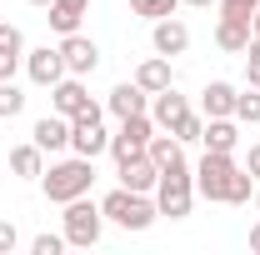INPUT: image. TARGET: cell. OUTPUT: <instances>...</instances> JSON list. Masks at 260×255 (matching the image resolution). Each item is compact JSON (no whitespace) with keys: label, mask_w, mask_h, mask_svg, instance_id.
Listing matches in <instances>:
<instances>
[{"label":"cell","mask_w":260,"mask_h":255,"mask_svg":"<svg viewBox=\"0 0 260 255\" xmlns=\"http://www.w3.org/2000/svg\"><path fill=\"white\" fill-rule=\"evenodd\" d=\"M195 195L215 200V205H245V200H255V175L240 170L235 155L225 150H205L195 160Z\"/></svg>","instance_id":"obj_1"},{"label":"cell","mask_w":260,"mask_h":255,"mask_svg":"<svg viewBox=\"0 0 260 255\" xmlns=\"http://www.w3.org/2000/svg\"><path fill=\"white\" fill-rule=\"evenodd\" d=\"M90 185H95V160L75 155V150L70 155H55L45 165V175H40V190H45L50 205H65L75 195H90Z\"/></svg>","instance_id":"obj_2"},{"label":"cell","mask_w":260,"mask_h":255,"mask_svg":"<svg viewBox=\"0 0 260 255\" xmlns=\"http://www.w3.org/2000/svg\"><path fill=\"white\" fill-rule=\"evenodd\" d=\"M100 210H105V220L120 225V230H150V225L160 220V205H155V195L125 190V185H115V190L100 195Z\"/></svg>","instance_id":"obj_3"},{"label":"cell","mask_w":260,"mask_h":255,"mask_svg":"<svg viewBox=\"0 0 260 255\" xmlns=\"http://www.w3.org/2000/svg\"><path fill=\"white\" fill-rule=\"evenodd\" d=\"M155 205H160L165 220H185L195 210V165L190 160H175V165L160 170V180H155Z\"/></svg>","instance_id":"obj_4"},{"label":"cell","mask_w":260,"mask_h":255,"mask_svg":"<svg viewBox=\"0 0 260 255\" xmlns=\"http://www.w3.org/2000/svg\"><path fill=\"white\" fill-rule=\"evenodd\" d=\"M60 230H65V245L90 250V245H100V235H105V210H100L90 195H75V200H65Z\"/></svg>","instance_id":"obj_5"},{"label":"cell","mask_w":260,"mask_h":255,"mask_svg":"<svg viewBox=\"0 0 260 255\" xmlns=\"http://www.w3.org/2000/svg\"><path fill=\"white\" fill-rule=\"evenodd\" d=\"M100 115H105V105H95L90 100V110H80L75 120H70V150L75 155H85V160H95L110 150V130L100 125Z\"/></svg>","instance_id":"obj_6"},{"label":"cell","mask_w":260,"mask_h":255,"mask_svg":"<svg viewBox=\"0 0 260 255\" xmlns=\"http://www.w3.org/2000/svg\"><path fill=\"white\" fill-rule=\"evenodd\" d=\"M150 135H155V120H150V110H140V115H125V120H120V130L110 135V155H115V165H120V160H130V155H145Z\"/></svg>","instance_id":"obj_7"},{"label":"cell","mask_w":260,"mask_h":255,"mask_svg":"<svg viewBox=\"0 0 260 255\" xmlns=\"http://www.w3.org/2000/svg\"><path fill=\"white\" fill-rule=\"evenodd\" d=\"M50 110H55V115H65V120H75L80 110H90L85 75H60V80L50 85Z\"/></svg>","instance_id":"obj_8"},{"label":"cell","mask_w":260,"mask_h":255,"mask_svg":"<svg viewBox=\"0 0 260 255\" xmlns=\"http://www.w3.org/2000/svg\"><path fill=\"white\" fill-rule=\"evenodd\" d=\"M25 75H30V85L50 90V85L65 75V55H60V45H35V50H25Z\"/></svg>","instance_id":"obj_9"},{"label":"cell","mask_w":260,"mask_h":255,"mask_svg":"<svg viewBox=\"0 0 260 255\" xmlns=\"http://www.w3.org/2000/svg\"><path fill=\"white\" fill-rule=\"evenodd\" d=\"M60 55H65V75H95L100 65V45L90 35H60Z\"/></svg>","instance_id":"obj_10"},{"label":"cell","mask_w":260,"mask_h":255,"mask_svg":"<svg viewBox=\"0 0 260 255\" xmlns=\"http://www.w3.org/2000/svg\"><path fill=\"white\" fill-rule=\"evenodd\" d=\"M150 45H155V55H185L190 50V25L175 20V15L150 20Z\"/></svg>","instance_id":"obj_11"},{"label":"cell","mask_w":260,"mask_h":255,"mask_svg":"<svg viewBox=\"0 0 260 255\" xmlns=\"http://www.w3.org/2000/svg\"><path fill=\"white\" fill-rule=\"evenodd\" d=\"M30 140L45 150V155H65V150H70V120L55 115V110H50V115H40V120L30 125Z\"/></svg>","instance_id":"obj_12"},{"label":"cell","mask_w":260,"mask_h":255,"mask_svg":"<svg viewBox=\"0 0 260 255\" xmlns=\"http://www.w3.org/2000/svg\"><path fill=\"white\" fill-rule=\"evenodd\" d=\"M120 185L125 190H140V195H155V180H160V165L150 155H130V160H120Z\"/></svg>","instance_id":"obj_13"},{"label":"cell","mask_w":260,"mask_h":255,"mask_svg":"<svg viewBox=\"0 0 260 255\" xmlns=\"http://www.w3.org/2000/svg\"><path fill=\"white\" fill-rule=\"evenodd\" d=\"M190 110V100L180 95L175 85H165V90H155L150 95V120H155V130H175V120Z\"/></svg>","instance_id":"obj_14"},{"label":"cell","mask_w":260,"mask_h":255,"mask_svg":"<svg viewBox=\"0 0 260 255\" xmlns=\"http://www.w3.org/2000/svg\"><path fill=\"white\" fill-rule=\"evenodd\" d=\"M85 15H90V0H50L45 5V20H50L55 35H75Z\"/></svg>","instance_id":"obj_15"},{"label":"cell","mask_w":260,"mask_h":255,"mask_svg":"<svg viewBox=\"0 0 260 255\" xmlns=\"http://www.w3.org/2000/svg\"><path fill=\"white\" fill-rule=\"evenodd\" d=\"M200 145H205V150H225V155H235V145H240V120H235V115H215V120H205Z\"/></svg>","instance_id":"obj_16"},{"label":"cell","mask_w":260,"mask_h":255,"mask_svg":"<svg viewBox=\"0 0 260 255\" xmlns=\"http://www.w3.org/2000/svg\"><path fill=\"white\" fill-rule=\"evenodd\" d=\"M250 40H255L250 20H240V15H220V20H215V45H220L225 55H245Z\"/></svg>","instance_id":"obj_17"},{"label":"cell","mask_w":260,"mask_h":255,"mask_svg":"<svg viewBox=\"0 0 260 255\" xmlns=\"http://www.w3.org/2000/svg\"><path fill=\"white\" fill-rule=\"evenodd\" d=\"M105 110H110L115 120H125V115H140V110H150V95H145L135 80H120V85L105 95Z\"/></svg>","instance_id":"obj_18"},{"label":"cell","mask_w":260,"mask_h":255,"mask_svg":"<svg viewBox=\"0 0 260 255\" xmlns=\"http://www.w3.org/2000/svg\"><path fill=\"white\" fill-rule=\"evenodd\" d=\"M135 85L145 90V95H155L165 85H175V75H170V55H145V60L135 65Z\"/></svg>","instance_id":"obj_19"},{"label":"cell","mask_w":260,"mask_h":255,"mask_svg":"<svg viewBox=\"0 0 260 255\" xmlns=\"http://www.w3.org/2000/svg\"><path fill=\"white\" fill-rule=\"evenodd\" d=\"M235 95H240V90H235L230 80H210V85L200 90V115H205V120H215V115H235Z\"/></svg>","instance_id":"obj_20"},{"label":"cell","mask_w":260,"mask_h":255,"mask_svg":"<svg viewBox=\"0 0 260 255\" xmlns=\"http://www.w3.org/2000/svg\"><path fill=\"white\" fill-rule=\"evenodd\" d=\"M10 170H15L20 180H40V175H45V150H40L35 140L15 145V150H10Z\"/></svg>","instance_id":"obj_21"},{"label":"cell","mask_w":260,"mask_h":255,"mask_svg":"<svg viewBox=\"0 0 260 255\" xmlns=\"http://www.w3.org/2000/svg\"><path fill=\"white\" fill-rule=\"evenodd\" d=\"M235 120H240V125H260V90L255 85H245V90L235 95Z\"/></svg>","instance_id":"obj_22"},{"label":"cell","mask_w":260,"mask_h":255,"mask_svg":"<svg viewBox=\"0 0 260 255\" xmlns=\"http://www.w3.org/2000/svg\"><path fill=\"white\" fill-rule=\"evenodd\" d=\"M200 130H205V115H200V110H185V115L175 120V130H170V135H175L180 145H200Z\"/></svg>","instance_id":"obj_23"},{"label":"cell","mask_w":260,"mask_h":255,"mask_svg":"<svg viewBox=\"0 0 260 255\" xmlns=\"http://www.w3.org/2000/svg\"><path fill=\"white\" fill-rule=\"evenodd\" d=\"M130 10H135L140 20H165V15L180 10V0H130Z\"/></svg>","instance_id":"obj_24"},{"label":"cell","mask_w":260,"mask_h":255,"mask_svg":"<svg viewBox=\"0 0 260 255\" xmlns=\"http://www.w3.org/2000/svg\"><path fill=\"white\" fill-rule=\"evenodd\" d=\"M25 110V95H20V85L15 80H0V120H15Z\"/></svg>","instance_id":"obj_25"},{"label":"cell","mask_w":260,"mask_h":255,"mask_svg":"<svg viewBox=\"0 0 260 255\" xmlns=\"http://www.w3.org/2000/svg\"><path fill=\"white\" fill-rule=\"evenodd\" d=\"M30 250L35 255H60L65 250V230H40V235L30 240Z\"/></svg>","instance_id":"obj_26"},{"label":"cell","mask_w":260,"mask_h":255,"mask_svg":"<svg viewBox=\"0 0 260 255\" xmlns=\"http://www.w3.org/2000/svg\"><path fill=\"white\" fill-rule=\"evenodd\" d=\"M0 50H15V55H25V35H20V25L0 20Z\"/></svg>","instance_id":"obj_27"},{"label":"cell","mask_w":260,"mask_h":255,"mask_svg":"<svg viewBox=\"0 0 260 255\" xmlns=\"http://www.w3.org/2000/svg\"><path fill=\"white\" fill-rule=\"evenodd\" d=\"M245 85H255V90H260V40L245 45Z\"/></svg>","instance_id":"obj_28"},{"label":"cell","mask_w":260,"mask_h":255,"mask_svg":"<svg viewBox=\"0 0 260 255\" xmlns=\"http://www.w3.org/2000/svg\"><path fill=\"white\" fill-rule=\"evenodd\" d=\"M215 5H220V15H240V20H250L260 10V0H215Z\"/></svg>","instance_id":"obj_29"},{"label":"cell","mask_w":260,"mask_h":255,"mask_svg":"<svg viewBox=\"0 0 260 255\" xmlns=\"http://www.w3.org/2000/svg\"><path fill=\"white\" fill-rule=\"evenodd\" d=\"M25 65V55H15V50H0V80H15V70Z\"/></svg>","instance_id":"obj_30"},{"label":"cell","mask_w":260,"mask_h":255,"mask_svg":"<svg viewBox=\"0 0 260 255\" xmlns=\"http://www.w3.org/2000/svg\"><path fill=\"white\" fill-rule=\"evenodd\" d=\"M15 245H20V230H15L10 220H0V255H10Z\"/></svg>","instance_id":"obj_31"},{"label":"cell","mask_w":260,"mask_h":255,"mask_svg":"<svg viewBox=\"0 0 260 255\" xmlns=\"http://www.w3.org/2000/svg\"><path fill=\"white\" fill-rule=\"evenodd\" d=\"M245 170L255 175V185H260V140H255V145H250V165H245Z\"/></svg>","instance_id":"obj_32"},{"label":"cell","mask_w":260,"mask_h":255,"mask_svg":"<svg viewBox=\"0 0 260 255\" xmlns=\"http://www.w3.org/2000/svg\"><path fill=\"white\" fill-rule=\"evenodd\" d=\"M250 250H255V255H260V220H255V225H250Z\"/></svg>","instance_id":"obj_33"},{"label":"cell","mask_w":260,"mask_h":255,"mask_svg":"<svg viewBox=\"0 0 260 255\" xmlns=\"http://www.w3.org/2000/svg\"><path fill=\"white\" fill-rule=\"evenodd\" d=\"M180 5H195V10H210L215 0H180Z\"/></svg>","instance_id":"obj_34"},{"label":"cell","mask_w":260,"mask_h":255,"mask_svg":"<svg viewBox=\"0 0 260 255\" xmlns=\"http://www.w3.org/2000/svg\"><path fill=\"white\" fill-rule=\"evenodd\" d=\"M250 30H255V40H260V10H255V15H250Z\"/></svg>","instance_id":"obj_35"},{"label":"cell","mask_w":260,"mask_h":255,"mask_svg":"<svg viewBox=\"0 0 260 255\" xmlns=\"http://www.w3.org/2000/svg\"><path fill=\"white\" fill-rule=\"evenodd\" d=\"M30 5H40V10H45V5H50V0H30Z\"/></svg>","instance_id":"obj_36"},{"label":"cell","mask_w":260,"mask_h":255,"mask_svg":"<svg viewBox=\"0 0 260 255\" xmlns=\"http://www.w3.org/2000/svg\"><path fill=\"white\" fill-rule=\"evenodd\" d=\"M255 210H260V185H255Z\"/></svg>","instance_id":"obj_37"}]
</instances>
